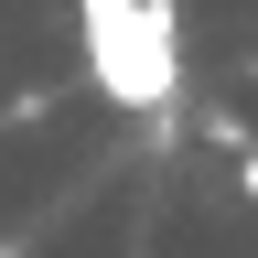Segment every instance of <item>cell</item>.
Instances as JSON below:
<instances>
[{
    "mask_svg": "<svg viewBox=\"0 0 258 258\" xmlns=\"http://www.w3.org/2000/svg\"><path fill=\"white\" fill-rule=\"evenodd\" d=\"M237 194H247V205H258V140H247V161H237Z\"/></svg>",
    "mask_w": 258,
    "mask_h": 258,
    "instance_id": "7a4b0ae2",
    "label": "cell"
},
{
    "mask_svg": "<svg viewBox=\"0 0 258 258\" xmlns=\"http://www.w3.org/2000/svg\"><path fill=\"white\" fill-rule=\"evenodd\" d=\"M76 32H86V76L108 108H172L183 97L172 0H76Z\"/></svg>",
    "mask_w": 258,
    "mask_h": 258,
    "instance_id": "6da1fadb",
    "label": "cell"
}]
</instances>
